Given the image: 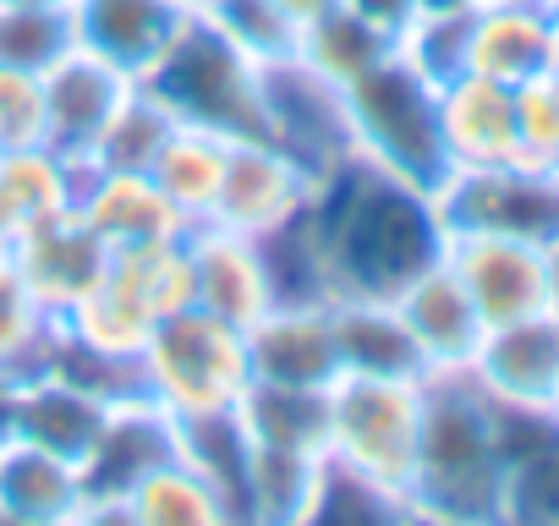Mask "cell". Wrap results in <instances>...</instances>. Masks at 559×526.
<instances>
[{
    "label": "cell",
    "mask_w": 559,
    "mask_h": 526,
    "mask_svg": "<svg viewBox=\"0 0 559 526\" xmlns=\"http://www.w3.org/2000/svg\"><path fill=\"white\" fill-rule=\"evenodd\" d=\"M444 258L488 330L554 313V247H532L488 230H444Z\"/></svg>",
    "instance_id": "8"
},
{
    "label": "cell",
    "mask_w": 559,
    "mask_h": 526,
    "mask_svg": "<svg viewBox=\"0 0 559 526\" xmlns=\"http://www.w3.org/2000/svg\"><path fill=\"white\" fill-rule=\"evenodd\" d=\"M324 455L247 444V521H308Z\"/></svg>",
    "instance_id": "32"
},
{
    "label": "cell",
    "mask_w": 559,
    "mask_h": 526,
    "mask_svg": "<svg viewBox=\"0 0 559 526\" xmlns=\"http://www.w3.org/2000/svg\"><path fill=\"white\" fill-rule=\"evenodd\" d=\"M330 324H335V351H341V373H412L428 379L401 313L390 297H341L330 302Z\"/></svg>",
    "instance_id": "28"
},
{
    "label": "cell",
    "mask_w": 559,
    "mask_h": 526,
    "mask_svg": "<svg viewBox=\"0 0 559 526\" xmlns=\"http://www.w3.org/2000/svg\"><path fill=\"white\" fill-rule=\"evenodd\" d=\"M170 132H176V116H170L143 83H132L83 165H94V170H148Z\"/></svg>",
    "instance_id": "33"
},
{
    "label": "cell",
    "mask_w": 559,
    "mask_h": 526,
    "mask_svg": "<svg viewBox=\"0 0 559 526\" xmlns=\"http://www.w3.org/2000/svg\"><path fill=\"white\" fill-rule=\"evenodd\" d=\"M72 50L67 0H0V67L50 72Z\"/></svg>",
    "instance_id": "35"
},
{
    "label": "cell",
    "mask_w": 559,
    "mask_h": 526,
    "mask_svg": "<svg viewBox=\"0 0 559 526\" xmlns=\"http://www.w3.org/2000/svg\"><path fill=\"white\" fill-rule=\"evenodd\" d=\"M319 192V176L269 138H241L225 154V181L214 192V208L203 225L236 230V236H269L280 225H292Z\"/></svg>",
    "instance_id": "9"
},
{
    "label": "cell",
    "mask_w": 559,
    "mask_h": 526,
    "mask_svg": "<svg viewBox=\"0 0 559 526\" xmlns=\"http://www.w3.org/2000/svg\"><path fill=\"white\" fill-rule=\"evenodd\" d=\"M477 0H417V17H450V12H472Z\"/></svg>",
    "instance_id": "42"
},
{
    "label": "cell",
    "mask_w": 559,
    "mask_h": 526,
    "mask_svg": "<svg viewBox=\"0 0 559 526\" xmlns=\"http://www.w3.org/2000/svg\"><path fill=\"white\" fill-rule=\"evenodd\" d=\"M548 61V12L532 7H499V0H477L466 17V50L461 72L493 77L504 88L537 77Z\"/></svg>",
    "instance_id": "24"
},
{
    "label": "cell",
    "mask_w": 559,
    "mask_h": 526,
    "mask_svg": "<svg viewBox=\"0 0 559 526\" xmlns=\"http://www.w3.org/2000/svg\"><path fill=\"white\" fill-rule=\"evenodd\" d=\"M247 362L252 379L269 384H335L341 351H335L330 302H274L247 330Z\"/></svg>",
    "instance_id": "17"
},
{
    "label": "cell",
    "mask_w": 559,
    "mask_h": 526,
    "mask_svg": "<svg viewBox=\"0 0 559 526\" xmlns=\"http://www.w3.org/2000/svg\"><path fill=\"white\" fill-rule=\"evenodd\" d=\"M341 94H346L357 159L439 198V187L450 181V154L439 132V83L395 50Z\"/></svg>",
    "instance_id": "3"
},
{
    "label": "cell",
    "mask_w": 559,
    "mask_h": 526,
    "mask_svg": "<svg viewBox=\"0 0 559 526\" xmlns=\"http://www.w3.org/2000/svg\"><path fill=\"white\" fill-rule=\"evenodd\" d=\"M554 170H559V165H554Z\"/></svg>",
    "instance_id": "48"
},
{
    "label": "cell",
    "mask_w": 559,
    "mask_h": 526,
    "mask_svg": "<svg viewBox=\"0 0 559 526\" xmlns=\"http://www.w3.org/2000/svg\"><path fill=\"white\" fill-rule=\"evenodd\" d=\"M308 219L324 247L335 302L395 297L417 270H428L444 252V219L433 192H417L362 159H346L319 181Z\"/></svg>",
    "instance_id": "1"
},
{
    "label": "cell",
    "mask_w": 559,
    "mask_h": 526,
    "mask_svg": "<svg viewBox=\"0 0 559 526\" xmlns=\"http://www.w3.org/2000/svg\"><path fill=\"white\" fill-rule=\"evenodd\" d=\"M127 88H132V77H121L116 67H105L83 50H67L45 72V143L83 165L94 154L99 132L110 127L116 105L127 99Z\"/></svg>",
    "instance_id": "19"
},
{
    "label": "cell",
    "mask_w": 559,
    "mask_h": 526,
    "mask_svg": "<svg viewBox=\"0 0 559 526\" xmlns=\"http://www.w3.org/2000/svg\"><path fill=\"white\" fill-rule=\"evenodd\" d=\"M203 17H209L230 45H241L252 61H263V67L292 61L297 45H302V28L280 12L274 0H209Z\"/></svg>",
    "instance_id": "36"
},
{
    "label": "cell",
    "mask_w": 559,
    "mask_h": 526,
    "mask_svg": "<svg viewBox=\"0 0 559 526\" xmlns=\"http://www.w3.org/2000/svg\"><path fill=\"white\" fill-rule=\"evenodd\" d=\"M225 154H230L225 138H214V132H203V127H176V132L165 138V148L154 154V165H148L154 187L170 198V208H176L192 230H198V225L209 219V208H214V192H219V181H225Z\"/></svg>",
    "instance_id": "29"
},
{
    "label": "cell",
    "mask_w": 559,
    "mask_h": 526,
    "mask_svg": "<svg viewBox=\"0 0 559 526\" xmlns=\"http://www.w3.org/2000/svg\"><path fill=\"white\" fill-rule=\"evenodd\" d=\"M439 132L450 170L515 159V88L477 72H455L450 83H439Z\"/></svg>",
    "instance_id": "21"
},
{
    "label": "cell",
    "mask_w": 559,
    "mask_h": 526,
    "mask_svg": "<svg viewBox=\"0 0 559 526\" xmlns=\"http://www.w3.org/2000/svg\"><path fill=\"white\" fill-rule=\"evenodd\" d=\"M83 466L17 433L0 439V521H83Z\"/></svg>",
    "instance_id": "23"
},
{
    "label": "cell",
    "mask_w": 559,
    "mask_h": 526,
    "mask_svg": "<svg viewBox=\"0 0 559 526\" xmlns=\"http://www.w3.org/2000/svg\"><path fill=\"white\" fill-rule=\"evenodd\" d=\"M45 143V77L0 67V148Z\"/></svg>",
    "instance_id": "38"
},
{
    "label": "cell",
    "mask_w": 559,
    "mask_h": 526,
    "mask_svg": "<svg viewBox=\"0 0 559 526\" xmlns=\"http://www.w3.org/2000/svg\"><path fill=\"white\" fill-rule=\"evenodd\" d=\"M181 7H187V12H203V7H209V0H181Z\"/></svg>",
    "instance_id": "46"
},
{
    "label": "cell",
    "mask_w": 559,
    "mask_h": 526,
    "mask_svg": "<svg viewBox=\"0 0 559 526\" xmlns=\"http://www.w3.org/2000/svg\"><path fill=\"white\" fill-rule=\"evenodd\" d=\"M423 439V379L341 373L330 384V461L395 493L412 515V471Z\"/></svg>",
    "instance_id": "5"
},
{
    "label": "cell",
    "mask_w": 559,
    "mask_h": 526,
    "mask_svg": "<svg viewBox=\"0 0 559 526\" xmlns=\"http://www.w3.org/2000/svg\"><path fill=\"white\" fill-rule=\"evenodd\" d=\"M116 521H138V526H209V521H225V504L181 455H170V461L143 471L116 499Z\"/></svg>",
    "instance_id": "30"
},
{
    "label": "cell",
    "mask_w": 559,
    "mask_h": 526,
    "mask_svg": "<svg viewBox=\"0 0 559 526\" xmlns=\"http://www.w3.org/2000/svg\"><path fill=\"white\" fill-rule=\"evenodd\" d=\"M504 439L488 390L461 373L423 379V439L412 471V521H499Z\"/></svg>",
    "instance_id": "2"
},
{
    "label": "cell",
    "mask_w": 559,
    "mask_h": 526,
    "mask_svg": "<svg viewBox=\"0 0 559 526\" xmlns=\"http://www.w3.org/2000/svg\"><path fill=\"white\" fill-rule=\"evenodd\" d=\"M12 258V236H7V225H0V263Z\"/></svg>",
    "instance_id": "45"
},
{
    "label": "cell",
    "mask_w": 559,
    "mask_h": 526,
    "mask_svg": "<svg viewBox=\"0 0 559 526\" xmlns=\"http://www.w3.org/2000/svg\"><path fill=\"white\" fill-rule=\"evenodd\" d=\"M105 263H110V247L72 214H56L45 219L39 230H23L12 241V270L17 280L34 291V302L61 324V313H72L105 275Z\"/></svg>",
    "instance_id": "15"
},
{
    "label": "cell",
    "mask_w": 559,
    "mask_h": 526,
    "mask_svg": "<svg viewBox=\"0 0 559 526\" xmlns=\"http://www.w3.org/2000/svg\"><path fill=\"white\" fill-rule=\"evenodd\" d=\"M493 406L510 411H554L559 390V313L493 324L466 368Z\"/></svg>",
    "instance_id": "14"
},
{
    "label": "cell",
    "mask_w": 559,
    "mask_h": 526,
    "mask_svg": "<svg viewBox=\"0 0 559 526\" xmlns=\"http://www.w3.org/2000/svg\"><path fill=\"white\" fill-rule=\"evenodd\" d=\"M143 88L176 116V127H203L225 143L263 138V61L230 45L203 12H192Z\"/></svg>",
    "instance_id": "4"
},
{
    "label": "cell",
    "mask_w": 559,
    "mask_h": 526,
    "mask_svg": "<svg viewBox=\"0 0 559 526\" xmlns=\"http://www.w3.org/2000/svg\"><path fill=\"white\" fill-rule=\"evenodd\" d=\"M67 17L72 50L116 67L132 83H143L192 23L181 0H67Z\"/></svg>",
    "instance_id": "11"
},
{
    "label": "cell",
    "mask_w": 559,
    "mask_h": 526,
    "mask_svg": "<svg viewBox=\"0 0 559 526\" xmlns=\"http://www.w3.org/2000/svg\"><path fill=\"white\" fill-rule=\"evenodd\" d=\"M384 56H395V39L379 34V28H368V23L352 17L346 7H330L324 17H313V23L302 28V45H297V61H302L308 72H319L324 83H335V88L357 83V77H362L368 67H379Z\"/></svg>",
    "instance_id": "31"
},
{
    "label": "cell",
    "mask_w": 559,
    "mask_h": 526,
    "mask_svg": "<svg viewBox=\"0 0 559 526\" xmlns=\"http://www.w3.org/2000/svg\"><path fill=\"white\" fill-rule=\"evenodd\" d=\"M192 308H203L236 330H252L274 308L269 263L252 236L214 230V225L192 230Z\"/></svg>",
    "instance_id": "18"
},
{
    "label": "cell",
    "mask_w": 559,
    "mask_h": 526,
    "mask_svg": "<svg viewBox=\"0 0 559 526\" xmlns=\"http://www.w3.org/2000/svg\"><path fill=\"white\" fill-rule=\"evenodd\" d=\"M170 455H181V422L148 395L116 401L94 455L83 461V521H116V499Z\"/></svg>",
    "instance_id": "12"
},
{
    "label": "cell",
    "mask_w": 559,
    "mask_h": 526,
    "mask_svg": "<svg viewBox=\"0 0 559 526\" xmlns=\"http://www.w3.org/2000/svg\"><path fill=\"white\" fill-rule=\"evenodd\" d=\"M78 159H67L50 143L0 148V225L17 241L23 230H39L56 214H72L78 203Z\"/></svg>",
    "instance_id": "26"
},
{
    "label": "cell",
    "mask_w": 559,
    "mask_h": 526,
    "mask_svg": "<svg viewBox=\"0 0 559 526\" xmlns=\"http://www.w3.org/2000/svg\"><path fill=\"white\" fill-rule=\"evenodd\" d=\"M390 302H395V313H401V324H406V335H412V346H417V357H423L428 373H461V368H472L488 324H483L477 302L466 297V286L450 270L444 252L428 263V270H417Z\"/></svg>",
    "instance_id": "13"
},
{
    "label": "cell",
    "mask_w": 559,
    "mask_h": 526,
    "mask_svg": "<svg viewBox=\"0 0 559 526\" xmlns=\"http://www.w3.org/2000/svg\"><path fill=\"white\" fill-rule=\"evenodd\" d=\"M110 411H116L110 395L88 390L83 379H72L67 368L50 362V368H39V373L23 379L17 411H12V433L83 466V461L94 455V444H99Z\"/></svg>",
    "instance_id": "16"
},
{
    "label": "cell",
    "mask_w": 559,
    "mask_h": 526,
    "mask_svg": "<svg viewBox=\"0 0 559 526\" xmlns=\"http://www.w3.org/2000/svg\"><path fill=\"white\" fill-rule=\"evenodd\" d=\"M543 72L559 77V7H548V61H543Z\"/></svg>",
    "instance_id": "43"
},
{
    "label": "cell",
    "mask_w": 559,
    "mask_h": 526,
    "mask_svg": "<svg viewBox=\"0 0 559 526\" xmlns=\"http://www.w3.org/2000/svg\"><path fill=\"white\" fill-rule=\"evenodd\" d=\"M504 510L499 521H559V411L499 406Z\"/></svg>",
    "instance_id": "22"
},
{
    "label": "cell",
    "mask_w": 559,
    "mask_h": 526,
    "mask_svg": "<svg viewBox=\"0 0 559 526\" xmlns=\"http://www.w3.org/2000/svg\"><path fill=\"white\" fill-rule=\"evenodd\" d=\"M105 280L138 302L154 324H165L170 313L192 308V230L187 236H159V241H132V247H110Z\"/></svg>",
    "instance_id": "27"
},
{
    "label": "cell",
    "mask_w": 559,
    "mask_h": 526,
    "mask_svg": "<svg viewBox=\"0 0 559 526\" xmlns=\"http://www.w3.org/2000/svg\"><path fill=\"white\" fill-rule=\"evenodd\" d=\"M439 219L444 230H488L515 236L532 247H559V170L554 165H483V170H450L439 187Z\"/></svg>",
    "instance_id": "7"
},
{
    "label": "cell",
    "mask_w": 559,
    "mask_h": 526,
    "mask_svg": "<svg viewBox=\"0 0 559 526\" xmlns=\"http://www.w3.org/2000/svg\"><path fill=\"white\" fill-rule=\"evenodd\" d=\"M263 138L292 148L319 181L357 159L352 148V121H346V94L308 72L297 56L263 67Z\"/></svg>",
    "instance_id": "10"
},
{
    "label": "cell",
    "mask_w": 559,
    "mask_h": 526,
    "mask_svg": "<svg viewBox=\"0 0 559 526\" xmlns=\"http://www.w3.org/2000/svg\"><path fill=\"white\" fill-rule=\"evenodd\" d=\"M138 379H143V395L154 406H165L176 422L236 411V401L252 384L247 330H236L203 308H181L148 335V346L138 357Z\"/></svg>",
    "instance_id": "6"
},
{
    "label": "cell",
    "mask_w": 559,
    "mask_h": 526,
    "mask_svg": "<svg viewBox=\"0 0 559 526\" xmlns=\"http://www.w3.org/2000/svg\"><path fill=\"white\" fill-rule=\"evenodd\" d=\"M236 422L247 444L292 450V455H330V384H269L252 379L236 401Z\"/></svg>",
    "instance_id": "25"
},
{
    "label": "cell",
    "mask_w": 559,
    "mask_h": 526,
    "mask_svg": "<svg viewBox=\"0 0 559 526\" xmlns=\"http://www.w3.org/2000/svg\"><path fill=\"white\" fill-rule=\"evenodd\" d=\"M554 411H559V390H554Z\"/></svg>",
    "instance_id": "47"
},
{
    "label": "cell",
    "mask_w": 559,
    "mask_h": 526,
    "mask_svg": "<svg viewBox=\"0 0 559 526\" xmlns=\"http://www.w3.org/2000/svg\"><path fill=\"white\" fill-rule=\"evenodd\" d=\"M17 390H23V379L17 373H7L0 368V439L12 433V411H17Z\"/></svg>",
    "instance_id": "41"
},
{
    "label": "cell",
    "mask_w": 559,
    "mask_h": 526,
    "mask_svg": "<svg viewBox=\"0 0 559 526\" xmlns=\"http://www.w3.org/2000/svg\"><path fill=\"white\" fill-rule=\"evenodd\" d=\"M335 7H346V12L362 17L368 28L390 34L395 45H401V34L417 23V0H335Z\"/></svg>",
    "instance_id": "39"
},
{
    "label": "cell",
    "mask_w": 559,
    "mask_h": 526,
    "mask_svg": "<svg viewBox=\"0 0 559 526\" xmlns=\"http://www.w3.org/2000/svg\"><path fill=\"white\" fill-rule=\"evenodd\" d=\"M72 208L105 247H132V241H159V236L192 230L170 208V198L154 187L148 170H94V165H83Z\"/></svg>",
    "instance_id": "20"
},
{
    "label": "cell",
    "mask_w": 559,
    "mask_h": 526,
    "mask_svg": "<svg viewBox=\"0 0 559 526\" xmlns=\"http://www.w3.org/2000/svg\"><path fill=\"white\" fill-rule=\"evenodd\" d=\"M499 7H532V12H548L554 0H499Z\"/></svg>",
    "instance_id": "44"
},
{
    "label": "cell",
    "mask_w": 559,
    "mask_h": 526,
    "mask_svg": "<svg viewBox=\"0 0 559 526\" xmlns=\"http://www.w3.org/2000/svg\"><path fill=\"white\" fill-rule=\"evenodd\" d=\"M515 159L559 165V77L554 72L515 83Z\"/></svg>",
    "instance_id": "37"
},
{
    "label": "cell",
    "mask_w": 559,
    "mask_h": 526,
    "mask_svg": "<svg viewBox=\"0 0 559 526\" xmlns=\"http://www.w3.org/2000/svg\"><path fill=\"white\" fill-rule=\"evenodd\" d=\"M56 340H61V324L34 302V291L17 280L12 258H7L0 263V368L28 379L56 362Z\"/></svg>",
    "instance_id": "34"
},
{
    "label": "cell",
    "mask_w": 559,
    "mask_h": 526,
    "mask_svg": "<svg viewBox=\"0 0 559 526\" xmlns=\"http://www.w3.org/2000/svg\"><path fill=\"white\" fill-rule=\"evenodd\" d=\"M274 7H280V12H286V17L297 23V28H308L313 17H324V12L335 7V0H274Z\"/></svg>",
    "instance_id": "40"
}]
</instances>
